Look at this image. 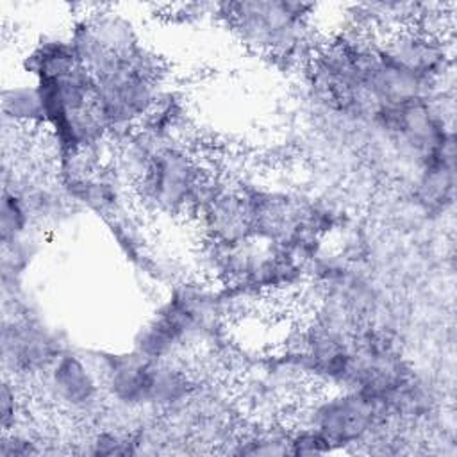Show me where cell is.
Here are the masks:
<instances>
[{"label":"cell","mask_w":457,"mask_h":457,"mask_svg":"<svg viewBox=\"0 0 457 457\" xmlns=\"http://www.w3.org/2000/svg\"><path fill=\"white\" fill-rule=\"evenodd\" d=\"M34 221L25 198L12 182H4L0 202V241L4 245L16 243L32 236Z\"/></svg>","instance_id":"4fadbf2b"},{"label":"cell","mask_w":457,"mask_h":457,"mask_svg":"<svg viewBox=\"0 0 457 457\" xmlns=\"http://www.w3.org/2000/svg\"><path fill=\"white\" fill-rule=\"evenodd\" d=\"M4 307H11V312L4 311V375H11L18 380L29 377L39 378L55 357L70 346L61 341L52 327L29 309L21 293L4 296Z\"/></svg>","instance_id":"8992f818"},{"label":"cell","mask_w":457,"mask_h":457,"mask_svg":"<svg viewBox=\"0 0 457 457\" xmlns=\"http://www.w3.org/2000/svg\"><path fill=\"white\" fill-rule=\"evenodd\" d=\"M212 179L195 150L180 139H168L159 143L132 186V200L146 214L166 218L195 214Z\"/></svg>","instance_id":"7a4b0ae2"},{"label":"cell","mask_w":457,"mask_h":457,"mask_svg":"<svg viewBox=\"0 0 457 457\" xmlns=\"http://www.w3.org/2000/svg\"><path fill=\"white\" fill-rule=\"evenodd\" d=\"M23 421V400L20 391V380L4 375L0 387V425L2 432L18 427Z\"/></svg>","instance_id":"5bb4252c"},{"label":"cell","mask_w":457,"mask_h":457,"mask_svg":"<svg viewBox=\"0 0 457 457\" xmlns=\"http://www.w3.org/2000/svg\"><path fill=\"white\" fill-rule=\"evenodd\" d=\"M318 430L334 452L368 446L395 427L386 402L357 389H318L305 400L295 420Z\"/></svg>","instance_id":"3957f363"},{"label":"cell","mask_w":457,"mask_h":457,"mask_svg":"<svg viewBox=\"0 0 457 457\" xmlns=\"http://www.w3.org/2000/svg\"><path fill=\"white\" fill-rule=\"evenodd\" d=\"M378 59L443 91L441 84L452 73V48L446 37L420 25H403L373 36Z\"/></svg>","instance_id":"52a82bcc"},{"label":"cell","mask_w":457,"mask_h":457,"mask_svg":"<svg viewBox=\"0 0 457 457\" xmlns=\"http://www.w3.org/2000/svg\"><path fill=\"white\" fill-rule=\"evenodd\" d=\"M230 445V453L284 455L289 453V427L275 420H259L252 428L236 432Z\"/></svg>","instance_id":"7c38bea8"},{"label":"cell","mask_w":457,"mask_h":457,"mask_svg":"<svg viewBox=\"0 0 457 457\" xmlns=\"http://www.w3.org/2000/svg\"><path fill=\"white\" fill-rule=\"evenodd\" d=\"M43 453L41 441L21 428V423L11 430L2 432L0 439V457H27Z\"/></svg>","instance_id":"2e32d148"},{"label":"cell","mask_w":457,"mask_h":457,"mask_svg":"<svg viewBox=\"0 0 457 457\" xmlns=\"http://www.w3.org/2000/svg\"><path fill=\"white\" fill-rule=\"evenodd\" d=\"M316 4L243 0L212 4V16L250 52L284 68H305L320 39L312 29Z\"/></svg>","instance_id":"6da1fadb"},{"label":"cell","mask_w":457,"mask_h":457,"mask_svg":"<svg viewBox=\"0 0 457 457\" xmlns=\"http://www.w3.org/2000/svg\"><path fill=\"white\" fill-rule=\"evenodd\" d=\"M68 36L79 62L93 80L132 61L148 46L132 18L109 5L82 12Z\"/></svg>","instance_id":"5b68a950"},{"label":"cell","mask_w":457,"mask_h":457,"mask_svg":"<svg viewBox=\"0 0 457 457\" xmlns=\"http://www.w3.org/2000/svg\"><path fill=\"white\" fill-rule=\"evenodd\" d=\"M0 111L5 125L16 130H43L45 112L36 82H14L2 89Z\"/></svg>","instance_id":"8fae6325"},{"label":"cell","mask_w":457,"mask_h":457,"mask_svg":"<svg viewBox=\"0 0 457 457\" xmlns=\"http://www.w3.org/2000/svg\"><path fill=\"white\" fill-rule=\"evenodd\" d=\"M164 87V62L150 46L132 61L95 79L96 100L112 139L137 129Z\"/></svg>","instance_id":"277c9868"},{"label":"cell","mask_w":457,"mask_h":457,"mask_svg":"<svg viewBox=\"0 0 457 457\" xmlns=\"http://www.w3.org/2000/svg\"><path fill=\"white\" fill-rule=\"evenodd\" d=\"M77 211H86L104 223L130 211L132 191L111 164L91 177L59 184Z\"/></svg>","instance_id":"30bf717a"},{"label":"cell","mask_w":457,"mask_h":457,"mask_svg":"<svg viewBox=\"0 0 457 457\" xmlns=\"http://www.w3.org/2000/svg\"><path fill=\"white\" fill-rule=\"evenodd\" d=\"M37 380L45 400L61 414L80 420L104 414L105 393L91 355L68 348Z\"/></svg>","instance_id":"ba28073f"},{"label":"cell","mask_w":457,"mask_h":457,"mask_svg":"<svg viewBox=\"0 0 457 457\" xmlns=\"http://www.w3.org/2000/svg\"><path fill=\"white\" fill-rule=\"evenodd\" d=\"M289 453L291 455H327L334 453L328 441L312 427L293 423L289 427Z\"/></svg>","instance_id":"9a60e30c"},{"label":"cell","mask_w":457,"mask_h":457,"mask_svg":"<svg viewBox=\"0 0 457 457\" xmlns=\"http://www.w3.org/2000/svg\"><path fill=\"white\" fill-rule=\"evenodd\" d=\"M193 216L204 234V241L236 245L253 239L245 186L225 184L220 179H212Z\"/></svg>","instance_id":"9c48e42d"}]
</instances>
